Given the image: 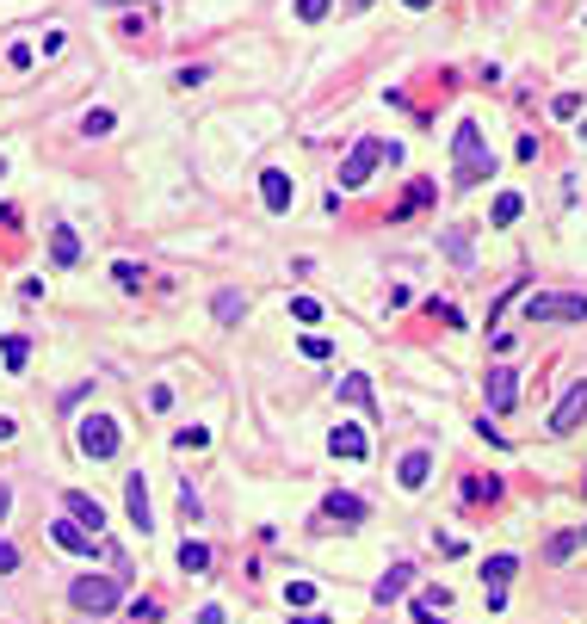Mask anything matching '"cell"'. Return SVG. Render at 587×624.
I'll use <instances>...</instances> for the list:
<instances>
[{"instance_id":"obj_26","label":"cell","mask_w":587,"mask_h":624,"mask_svg":"<svg viewBox=\"0 0 587 624\" xmlns=\"http://www.w3.org/2000/svg\"><path fill=\"white\" fill-rule=\"evenodd\" d=\"M173 446H179V451H198V446H210V427H179V433H173Z\"/></svg>"},{"instance_id":"obj_28","label":"cell","mask_w":587,"mask_h":624,"mask_svg":"<svg viewBox=\"0 0 587 624\" xmlns=\"http://www.w3.org/2000/svg\"><path fill=\"white\" fill-rule=\"evenodd\" d=\"M297 19H303V25H322V19H328V0H297Z\"/></svg>"},{"instance_id":"obj_7","label":"cell","mask_w":587,"mask_h":624,"mask_svg":"<svg viewBox=\"0 0 587 624\" xmlns=\"http://www.w3.org/2000/svg\"><path fill=\"white\" fill-rule=\"evenodd\" d=\"M260 198H266V210H273V216H284V210H291V198H297L291 174H284V168H266V174H260Z\"/></svg>"},{"instance_id":"obj_2","label":"cell","mask_w":587,"mask_h":624,"mask_svg":"<svg viewBox=\"0 0 587 624\" xmlns=\"http://www.w3.org/2000/svg\"><path fill=\"white\" fill-rule=\"evenodd\" d=\"M525 322H587V297L582 291H532L525 297Z\"/></svg>"},{"instance_id":"obj_33","label":"cell","mask_w":587,"mask_h":624,"mask_svg":"<svg viewBox=\"0 0 587 624\" xmlns=\"http://www.w3.org/2000/svg\"><path fill=\"white\" fill-rule=\"evenodd\" d=\"M446 247H451V260H470V235H464V229H451Z\"/></svg>"},{"instance_id":"obj_27","label":"cell","mask_w":587,"mask_h":624,"mask_svg":"<svg viewBox=\"0 0 587 624\" xmlns=\"http://www.w3.org/2000/svg\"><path fill=\"white\" fill-rule=\"evenodd\" d=\"M427 315H433V322H446V328H464V315H457V303H439V297L427 303Z\"/></svg>"},{"instance_id":"obj_40","label":"cell","mask_w":587,"mask_h":624,"mask_svg":"<svg viewBox=\"0 0 587 624\" xmlns=\"http://www.w3.org/2000/svg\"><path fill=\"white\" fill-rule=\"evenodd\" d=\"M93 6H137V0H93Z\"/></svg>"},{"instance_id":"obj_14","label":"cell","mask_w":587,"mask_h":624,"mask_svg":"<svg viewBox=\"0 0 587 624\" xmlns=\"http://www.w3.org/2000/svg\"><path fill=\"white\" fill-rule=\"evenodd\" d=\"M63 501H69V520L93 525V532H100V525H105V507H100V501H93V494H87V488H69Z\"/></svg>"},{"instance_id":"obj_25","label":"cell","mask_w":587,"mask_h":624,"mask_svg":"<svg viewBox=\"0 0 587 624\" xmlns=\"http://www.w3.org/2000/svg\"><path fill=\"white\" fill-rule=\"evenodd\" d=\"M242 297H236V291H217V322H242Z\"/></svg>"},{"instance_id":"obj_29","label":"cell","mask_w":587,"mask_h":624,"mask_svg":"<svg viewBox=\"0 0 587 624\" xmlns=\"http://www.w3.org/2000/svg\"><path fill=\"white\" fill-rule=\"evenodd\" d=\"M291 315H297V322H322V303H315V297H291Z\"/></svg>"},{"instance_id":"obj_36","label":"cell","mask_w":587,"mask_h":624,"mask_svg":"<svg viewBox=\"0 0 587 624\" xmlns=\"http://www.w3.org/2000/svg\"><path fill=\"white\" fill-rule=\"evenodd\" d=\"M291 624H328V619H322V612H297Z\"/></svg>"},{"instance_id":"obj_22","label":"cell","mask_w":587,"mask_h":624,"mask_svg":"<svg viewBox=\"0 0 587 624\" xmlns=\"http://www.w3.org/2000/svg\"><path fill=\"white\" fill-rule=\"evenodd\" d=\"M0 359H6V371H25V359H32V341H25V334H6V341H0Z\"/></svg>"},{"instance_id":"obj_43","label":"cell","mask_w":587,"mask_h":624,"mask_svg":"<svg viewBox=\"0 0 587 624\" xmlns=\"http://www.w3.org/2000/svg\"><path fill=\"white\" fill-rule=\"evenodd\" d=\"M582 544H587V525H582Z\"/></svg>"},{"instance_id":"obj_38","label":"cell","mask_w":587,"mask_h":624,"mask_svg":"<svg viewBox=\"0 0 587 624\" xmlns=\"http://www.w3.org/2000/svg\"><path fill=\"white\" fill-rule=\"evenodd\" d=\"M6 439H13V415H0V446H6Z\"/></svg>"},{"instance_id":"obj_20","label":"cell","mask_w":587,"mask_h":624,"mask_svg":"<svg viewBox=\"0 0 587 624\" xmlns=\"http://www.w3.org/2000/svg\"><path fill=\"white\" fill-rule=\"evenodd\" d=\"M519 210H525V198H519V192H501L495 210H488V223H495V229H507V223H519Z\"/></svg>"},{"instance_id":"obj_4","label":"cell","mask_w":587,"mask_h":624,"mask_svg":"<svg viewBox=\"0 0 587 624\" xmlns=\"http://www.w3.org/2000/svg\"><path fill=\"white\" fill-rule=\"evenodd\" d=\"M118 600H124V581H118V575H74V588H69V606L74 612H93V619L111 612Z\"/></svg>"},{"instance_id":"obj_1","label":"cell","mask_w":587,"mask_h":624,"mask_svg":"<svg viewBox=\"0 0 587 624\" xmlns=\"http://www.w3.org/2000/svg\"><path fill=\"white\" fill-rule=\"evenodd\" d=\"M483 179H495V149L483 142V124H457L451 130V186L457 192H470V186H483Z\"/></svg>"},{"instance_id":"obj_37","label":"cell","mask_w":587,"mask_h":624,"mask_svg":"<svg viewBox=\"0 0 587 624\" xmlns=\"http://www.w3.org/2000/svg\"><path fill=\"white\" fill-rule=\"evenodd\" d=\"M6 507H13V488L0 483V520H6Z\"/></svg>"},{"instance_id":"obj_19","label":"cell","mask_w":587,"mask_h":624,"mask_svg":"<svg viewBox=\"0 0 587 624\" xmlns=\"http://www.w3.org/2000/svg\"><path fill=\"white\" fill-rule=\"evenodd\" d=\"M179 569H186V575H205V569H210V544L186 538V544H179Z\"/></svg>"},{"instance_id":"obj_23","label":"cell","mask_w":587,"mask_h":624,"mask_svg":"<svg viewBox=\"0 0 587 624\" xmlns=\"http://www.w3.org/2000/svg\"><path fill=\"white\" fill-rule=\"evenodd\" d=\"M575 544H582V532H556L551 544H544V562H563V556H575Z\"/></svg>"},{"instance_id":"obj_3","label":"cell","mask_w":587,"mask_h":624,"mask_svg":"<svg viewBox=\"0 0 587 624\" xmlns=\"http://www.w3.org/2000/svg\"><path fill=\"white\" fill-rule=\"evenodd\" d=\"M74 446H81V457L105 464V457H118V446H124V427H118L111 415H87L81 427H74Z\"/></svg>"},{"instance_id":"obj_9","label":"cell","mask_w":587,"mask_h":624,"mask_svg":"<svg viewBox=\"0 0 587 624\" xmlns=\"http://www.w3.org/2000/svg\"><path fill=\"white\" fill-rule=\"evenodd\" d=\"M483 389H488V415H507V408H514V396H519V383H514V371H507V365H495Z\"/></svg>"},{"instance_id":"obj_32","label":"cell","mask_w":587,"mask_h":624,"mask_svg":"<svg viewBox=\"0 0 587 624\" xmlns=\"http://www.w3.org/2000/svg\"><path fill=\"white\" fill-rule=\"evenodd\" d=\"M284 600H291V606H310V600H315V581H291V588H284Z\"/></svg>"},{"instance_id":"obj_15","label":"cell","mask_w":587,"mask_h":624,"mask_svg":"<svg viewBox=\"0 0 587 624\" xmlns=\"http://www.w3.org/2000/svg\"><path fill=\"white\" fill-rule=\"evenodd\" d=\"M409 575H415V569H409V562H396V569L383 575L378 588H371V600H378V606H390V600H402V593H409Z\"/></svg>"},{"instance_id":"obj_6","label":"cell","mask_w":587,"mask_h":624,"mask_svg":"<svg viewBox=\"0 0 587 624\" xmlns=\"http://www.w3.org/2000/svg\"><path fill=\"white\" fill-rule=\"evenodd\" d=\"M587 420V378L582 383H569V396L556 402V415H551V433H575Z\"/></svg>"},{"instance_id":"obj_41","label":"cell","mask_w":587,"mask_h":624,"mask_svg":"<svg viewBox=\"0 0 587 624\" xmlns=\"http://www.w3.org/2000/svg\"><path fill=\"white\" fill-rule=\"evenodd\" d=\"M402 6H415V13H427V6H433V0H402Z\"/></svg>"},{"instance_id":"obj_34","label":"cell","mask_w":587,"mask_h":624,"mask_svg":"<svg viewBox=\"0 0 587 624\" xmlns=\"http://www.w3.org/2000/svg\"><path fill=\"white\" fill-rule=\"evenodd\" d=\"M13 569H19V551H13V544L0 538V575H13Z\"/></svg>"},{"instance_id":"obj_13","label":"cell","mask_w":587,"mask_h":624,"mask_svg":"<svg viewBox=\"0 0 587 624\" xmlns=\"http://www.w3.org/2000/svg\"><path fill=\"white\" fill-rule=\"evenodd\" d=\"M427 476H433V451H409V457L396 464V483L402 488H427Z\"/></svg>"},{"instance_id":"obj_10","label":"cell","mask_w":587,"mask_h":624,"mask_svg":"<svg viewBox=\"0 0 587 624\" xmlns=\"http://www.w3.org/2000/svg\"><path fill=\"white\" fill-rule=\"evenodd\" d=\"M50 538H56L63 551H74V556H93V532H87L81 520H56V525H50Z\"/></svg>"},{"instance_id":"obj_31","label":"cell","mask_w":587,"mask_h":624,"mask_svg":"<svg viewBox=\"0 0 587 624\" xmlns=\"http://www.w3.org/2000/svg\"><path fill=\"white\" fill-rule=\"evenodd\" d=\"M427 198H433V186H427V179H420L415 192H409V198H402V210H396V216H409V210H420V205H427Z\"/></svg>"},{"instance_id":"obj_35","label":"cell","mask_w":587,"mask_h":624,"mask_svg":"<svg viewBox=\"0 0 587 624\" xmlns=\"http://www.w3.org/2000/svg\"><path fill=\"white\" fill-rule=\"evenodd\" d=\"M198 624H223V606H205V612H198Z\"/></svg>"},{"instance_id":"obj_16","label":"cell","mask_w":587,"mask_h":624,"mask_svg":"<svg viewBox=\"0 0 587 624\" xmlns=\"http://www.w3.org/2000/svg\"><path fill=\"white\" fill-rule=\"evenodd\" d=\"M50 260H56V266H74V260H81V235L56 223V229H50Z\"/></svg>"},{"instance_id":"obj_17","label":"cell","mask_w":587,"mask_h":624,"mask_svg":"<svg viewBox=\"0 0 587 624\" xmlns=\"http://www.w3.org/2000/svg\"><path fill=\"white\" fill-rule=\"evenodd\" d=\"M341 402H352V408H371V402H378V396H371V378H365V371H346V378H341Z\"/></svg>"},{"instance_id":"obj_8","label":"cell","mask_w":587,"mask_h":624,"mask_svg":"<svg viewBox=\"0 0 587 624\" xmlns=\"http://www.w3.org/2000/svg\"><path fill=\"white\" fill-rule=\"evenodd\" d=\"M322 520H328V525H334V520H341V525H365V520H371V507H365L359 494H341V488H334V494L322 501Z\"/></svg>"},{"instance_id":"obj_12","label":"cell","mask_w":587,"mask_h":624,"mask_svg":"<svg viewBox=\"0 0 587 624\" xmlns=\"http://www.w3.org/2000/svg\"><path fill=\"white\" fill-rule=\"evenodd\" d=\"M124 507H130V525H142V532H149V483H142V470L137 476H124Z\"/></svg>"},{"instance_id":"obj_18","label":"cell","mask_w":587,"mask_h":624,"mask_svg":"<svg viewBox=\"0 0 587 624\" xmlns=\"http://www.w3.org/2000/svg\"><path fill=\"white\" fill-rule=\"evenodd\" d=\"M514 569H519L514 556H488V562H483V581H488V593H507V581H514Z\"/></svg>"},{"instance_id":"obj_39","label":"cell","mask_w":587,"mask_h":624,"mask_svg":"<svg viewBox=\"0 0 587 624\" xmlns=\"http://www.w3.org/2000/svg\"><path fill=\"white\" fill-rule=\"evenodd\" d=\"M365 6H371V0H346V13H365Z\"/></svg>"},{"instance_id":"obj_11","label":"cell","mask_w":587,"mask_h":624,"mask_svg":"<svg viewBox=\"0 0 587 624\" xmlns=\"http://www.w3.org/2000/svg\"><path fill=\"white\" fill-rule=\"evenodd\" d=\"M328 451H334V457H346V464H359L371 446H365V433H359V427H346V420H341V427L328 433Z\"/></svg>"},{"instance_id":"obj_42","label":"cell","mask_w":587,"mask_h":624,"mask_svg":"<svg viewBox=\"0 0 587 624\" xmlns=\"http://www.w3.org/2000/svg\"><path fill=\"white\" fill-rule=\"evenodd\" d=\"M0 179H6V161H0Z\"/></svg>"},{"instance_id":"obj_24","label":"cell","mask_w":587,"mask_h":624,"mask_svg":"<svg viewBox=\"0 0 587 624\" xmlns=\"http://www.w3.org/2000/svg\"><path fill=\"white\" fill-rule=\"evenodd\" d=\"M111 278H118V291H142V278H149V273H142L137 260H118V266H111Z\"/></svg>"},{"instance_id":"obj_5","label":"cell","mask_w":587,"mask_h":624,"mask_svg":"<svg viewBox=\"0 0 587 624\" xmlns=\"http://www.w3.org/2000/svg\"><path fill=\"white\" fill-rule=\"evenodd\" d=\"M378 161H383V137H359V142H352V155L341 161V192H359V186L371 179Z\"/></svg>"},{"instance_id":"obj_30","label":"cell","mask_w":587,"mask_h":624,"mask_svg":"<svg viewBox=\"0 0 587 624\" xmlns=\"http://www.w3.org/2000/svg\"><path fill=\"white\" fill-rule=\"evenodd\" d=\"M130 619L149 624V619H161V600H130Z\"/></svg>"},{"instance_id":"obj_21","label":"cell","mask_w":587,"mask_h":624,"mask_svg":"<svg viewBox=\"0 0 587 624\" xmlns=\"http://www.w3.org/2000/svg\"><path fill=\"white\" fill-rule=\"evenodd\" d=\"M111 124H118V111H111V105H87V118H81V130H87V137H111Z\"/></svg>"}]
</instances>
